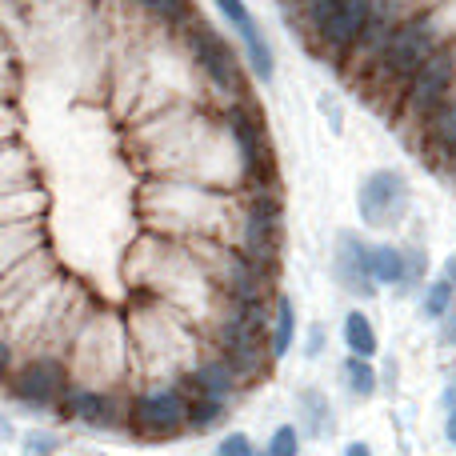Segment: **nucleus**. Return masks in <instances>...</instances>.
Wrapping results in <instances>:
<instances>
[{"instance_id": "obj_1", "label": "nucleus", "mask_w": 456, "mask_h": 456, "mask_svg": "<svg viewBox=\"0 0 456 456\" xmlns=\"http://www.w3.org/2000/svg\"><path fill=\"white\" fill-rule=\"evenodd\" d=\"M141 216L160 236H213L232 244L236 192H221L192 176H149L141 189Z\"/></svg>"}, {"instance_id": "obj_2", "label": "nucleus", "mask_w": 456, "mask_h": 456, "mask_svg": "<svg viewBox=\"0 0 456 456\" xmlns=\"http://www.w3.org/2000/svg\"><path fill=\"white\" fill-rule=\"evenodd\" d=\"M125 321H128V337H133V364L144 369L149 385L184 380L205 361L200 356V337L205 332L184 313H176L173 305H165V300L141 297L136 305H128Z\"/></svg>"}, {"instance_id": "obj_3", "label": "nucleus", "mask_w": 456, "mask_h": 456, "mask_svg": "<svg viewBox=\"0 0 456 456\" xmlns=\"http://www.w3.org/2000/svg\"><path fill=\"white\" fill-rule=\"evenodd\" d=\"M441 45H444V37L436 32L428 8L425 12H417L412 20L401 24V32H396L393 45L385 48V56L377 61V69L364 77V93H369L380 109H396L401 96H404V88L412 85V77L433 61V53Z\"/></svg>"}, {"instance_id": "obj_4", "label": "nucleus", "mask_w": 456, "mask_h": 456, "mask_svg": "<svg viewBox=\"0 0 456 456\" xmlns=\"http://www.w3.org/2000/svg\"><path fill=\"white\" fill-rule=\"evenodd\" d=\"M69 364H72L77 385H96V388L120 385L125 369L133 364V337H128L125 313L96 308L88 316V324L80 329L77 345H72Z\"/></svg>"}, {"instance_id": "obj_5", "label": "nucleus", "mask_w": 456, "mask_h": 456, "mask_svg": "<svg viewBox=\"0 0 456 456\" xmlns=\"http://www.w3.org/2000/svg\"><path fill=\"white\" fill-rule=\"evenodd\" d=\"M281 232H284L281 192L276 189L236 192V228H232L236 248L276 273V265H281Z\"/></svg>"}, {"instance_id": "obj_6", "label": "nucleus", "mask_w": 456, "mask_h": 456, "mask_svg": "<svg viewBox=\"0 0 456 456\" xmlns=\"http://www.w3.org/2000/svg\"><path fill=\"white\" fill-rule=\"evenodd\" d=\"M452 96H456V45L449 40V45L436 48L433 61L412 77V85L404 88L393 117L404 133H420V128L428 125V117H433L444 101H452Z\"/></svg>"}, {"instance_id": "obj_7", "label": "nucleus", "mask_w": 456, "mask_h": 456, "mask_svg": "<svg viewBox=\"0 0 456 456\" xmlns=\"http://www.w3.org/2000/svg\"><path fill=\"white\" fill-rule=\"evenodd\" d=\"M181 48H189L192 64H197L200 77H205V85L213 88L216 96H224V104L248 96V93H244V69H240V61H236L232 45H228V40L213 28V24H205L200 16H197V20H189L181 28Z\"/></svg>"}, {"instance_id": "obj_8", "label": "nucleus", "mask_w": 456, "mask_h": 456, "mask_svg": "<svg viewBox=\"0 0 456 456\" xmlns=\"http://www.w3.org/2000/svg\"><path fill=\"white\" fill-rule=\"evenodd\" d=\"M8 380V396L24 409H61L64 396L72 393L77 377H72L69 356H24L16 369L4 372Z\"/></svg>"}, {"instance_id": "obj_9", "label": "nucleus", "mask_w": 456, "mask_h": 456, "mask_svg": "<svg viewBox=\"0 0 456 456\" xmlns=\"http://www.w3.org/2000/svg\"><path fill=\"white\" fill-rule=\"evenodd\" d=\"M189 404L192 396L176 385H144L128 401V425L141 436H176L189 428Z\"/></svg>"}, {"instance_id": "obj_10", "label": "nucleus", "mask_w": 456, "mask_h": 456, "mask_svg": "<svg viewBox=\"0 0 456 456\" xmlns=\"http://www.w3.org/2000/svg\"><path fill=\"white\" fill-rule=\"evenodd\" d=\"M412 205V189L404 181V173L396 168H377L372 176H364L361 197H356V208H361V221L377 232H388L409 216Z\"/></svg>"}, {"instance_id": "obj_11", "label": "nucleus", "mask_w": 456, "mask_h": 456, "mask_svg": "<svg viewBox=\"0 0 456 456\" xmlns=\"http://www.w3.org/2000/svg\"><path fill=\"white\" fill-rule=\"evenodd\" d=\"M372 8H377V0H337L332 12H329V20L316 28L313 53H321L324 61H332V64L345 69V61L353 56V48L361 45L364 28H369Z\"/></svg>"}, {"instance_id": "obj_12", "label": "nucleus", "mask_w": 456, "mask_h": 456, "mask_svg": "<svg viewBox=\"0 0 456 456\" xmlns=\"http://www.w3.org/2000/svg\"><path fill=\"white\" fill-rule=\"evenodd\" d=\"M61 412H69L72 420L93 425V428H112V425H120V420L128 425V404H120L117 396H112V388H96V385H72Z\"/></svg>"}, {"instance_id": "obj_13", "label": "nucleus", "mask_w": 456, "mask_h": 456, "mask_svg": "<svg viewBox=\"0 0 456 456\" xmlns=\"http://www.w3.org/2000/svg\"><path fill=\"white\" fill-rule=\"evenodd\" d=\"M332 276L345 292H353L356 300H369L377 292V281L369 273V244L353 232L337 236V256H332Z\"/></svg>"}, {"instance_id": "obj_14", "label": "nucleus", "mask_w": 456, "mask_h": 456, "mask_svg": "<svg viewBox=\"0 0 456 456\" xmlns=\"http://www.w3.org/2000/svg\"><path fill=\"white\" fill-rule=\"evenodd\" d=\"M56 276H61V268H56V260H53V252H48V248H40V252H32V256L16 260L12 268H0V308L16 305V300H24V297H32L40 284L56 281Z\"/></svg>"}, {"instance_id": "obj_15", "label": "nucleus", "mask_w": 456, "mask_h": 456, "mask_svg": "<svg viewBox=\"0 0 456 456\" xmlns=\"http://www.w3.org/2000/svg\"><path fill=\"white\" fill-rule=\"evenodd\" d=\"M184 385L192 388V396H213V401H228V396L240 388V377H236L232 361L224 353H213L197 364V369L184 377Z\"/></svg>"}, {"instance_id": "obj_16", "label": "nucleus", "mask_w": 456, "mask_h": 456, "mask_svg": "<svg viewBox=\"0 0 456 456\" xmlns=\"http://www.w3.org/2000/svg\"><path fill=\"white\" fill-rule=\"evenodd\" d=\"M48 248V236L40 221H8L0 224V268H12L16 260Z\"/></svg>"}, {"instance_id": "obj_17", "label": "nucleus", "mask_w": 456, "mask_h": 456, "mask_svg": "<svg viewBox=\"0 0 456 456\" xmlns=\"http://www.w3.org/2000/svg\"><path fill=\"white\" fill-rule=\"evenodd\" d=\"M369 273L377 281V289H404L409 281V252L401 244H369Z\"/></svg>"}, {"instance_id": "obj_18", "label": "nucleus", "mask_w": 456, "mask_h": 456, "mask_svg": "<svg viewBox=\"0 0 456 456\" xmlns=\"http://www.w3.org/2000/svg\"><path fill=\"white\" fill-rule=\"evenodd\" d=\"M236 37H240V45H244L248 72L260 80V85H268V80L276 77V53H273V45H268L265 28H260L256 20H248V24H240V28H236Z\"/></svg>"}, {"instance_id": "obj_19", "label": "nucleus", "mask_w": 456, "mask_h": 456, "mask_svg": "<svg viewBox=\"0 0 456 456\" xmlns=\"http://www.w3.org/2000/svg\"><path fill=\"white\" fill-rule=\"evenodd\" d=\"M420 141H425V149L433 157H444L449 149H456V96L428 117V125L420 128Z\"/></svg>"}, {"instance_id": "obj_20", "label": "nucleus", "mask_w": 456, "mask_h": 456, "mask_svg": "<svg viewBox=\"0 0 456 456\" xmlns=\"http://www.w3.org/2000/svg\"><path fill=\"white\" fill-rule=\"evenodd\" d=\"M48 208V192L37 189V184H24V189H12L0 197V216L8 221H37L40 213Z\"/></svg>"}, {"instance_id": "obj_21", "label": "nucleus", "mask_w": 456, "mask_h": 456, "mask_svg": "<svg viewBox=\"0 0 456 456\" xmlns=\"http://www.w3.org/2000/svg\"><path fill=\"white\" fill-rule=\"evenodd\" d=\"M268 345H273V356H289V348L297 345V305L289 297L273 300V329H268Z\"/></svg>"}, {"instance_id": "obj_22", "label": "nucleus", "mask_w": 456, "mask_h": 456, "mask_svg": "<svg viewBox=\"0 0 456 456\" xmlns=\"http://www.w3.org/2000/svg\"><path fill=\"white\" fill-rule=\"evenodd\" d=\"M128 4H136L144 16H152L157 24H165L173 32H181L189 20H197V4L192 0H128Z\"/></svg>"}, {"instance_id": "obj_23", "label": "nucleus", "mask_w": 456, "mask_h": 456, "mask_svg": "<svg viewBox=\"0 0 456 456\" xmlns=\"http://www.w3.org/2000/svg\"><path fill=\"white\" fill-rule=\"evenodd\" d=\"M340 380H345V388L356 396V401H369L380 385L377 369H372V356H353V353H348L345 364H340Z\"/></svg>"}, {"instance_id": "obj_24", "label": "nucleus", "mask_w": 456, "mask_h": 456, "mask_svg": "<svg viewBox=\"0 0 456 456\" xmlns=\"http://www.w3.org/2000/svg\"><path fill=\"white\" fill-rule=\"evenodd\" d=\"M345 348L353 356H377V329H372V321L361 313V308H353V313L345 316Z\"/></svg>"}, {"instance_id": "obj_25", "label": "nucleus", "mask_w": 456, "mask_h": 456, "mask_svg": "<svg viewBox=\"0 0 456 456\" xmlns=\"http://www.w3.org/2000/svg\"><path fill=\"white\" fill-rule=\"evenodd\" d=\"M300 417H305L308 436H329L332 409H329V401H324L316 388H305V393H300Z\"/></svg>"}, {"instance_id": "obj_26", "label": "nucleus", "mask_w": 456, "mask_h": 456, "mask_svg": "<svg viewBox=\"0 0 456 456\" xmlns=\"http://www.w3.org/2000/svg\"><path fill=\"white\" fill-rule=\"evenodd\" d=\"M420 308H425L428 321H444V316L456 308V289L449 276H441V281H433L425 289V300H420Z\"/></svg>"}, {"instance_id": "obj_27", "label": "nucleus", "mask_w": 456, "mask_h": 456, "mask_svg": "<svg viewBox=\"0 0 456 456\" xmlns=\"http://www.w3.org/2000/svg\"><path fill=\"white\" fill-rule=\"evenodd\" d=\"M221 417H224V401H213V396H192L189 428H213Z\"/></svg>"}, {"instance_id": "obj_28", "label": "nucleus", "mask_w": 456, "mask_h": 456, "mask_svg": "<svg viewBox=\"0 0 456 456\" xmlns=\"http://www.w3.org/2000/svg\"><path fill=\"white\" fill-rule=\"evenodd\" d=\"M265 456H300V428L297 425H281L268 441V452Z\"/></svg>"}, {"instance_id": "obj_29", "label": "nucleus", "mask_w": 456, "mask_h": 456, "mask_svg": "<svg viewBox=\"0 0 456 456\" xmlns=\"http://www.w3.org/2000/svg\"><path fill=\"white\" fill-rule=\"evenodd\" d=\"M428 16H433L436 32L444 37V45L456 40V0H441V4H433V8H428Z\"/></svg>"}, {"instance_id": "obj_30", "label": "nucleus", "mask_w": 456, "mask_h": 456, "mask_svg": "<svg viewBox=\"0 0 456 456\" xmlns=\"http://www.w3.org/2000/svg\"><path fill=\"white\" fill-rule=\"evenodd\" d=\"M61 452V441L53 433H28L24 436V456H56Z\"/></svg>"}, {"instance_id": "obj_31", "label": "nucleus", "mask_w": 456, "mask_h": 456, "mask_svg": "<svg viewBox=\"0 0 456 456\" xmlns=\"http://www.w3.org/2000/svg\"><path fill=\"white\" fill-rule=\"evenodd\" d=\"M213 4H216V12L232 24V28H240V24L252 20V12H248V4H244V0H213Z\"/></svg>"}, {"instance_id": "obj_32", "label": "nucleus", "mask_w": 456, "mask_h": 456, "mask_svg": "<svg viewBox=\"0 0 456 456\" xmlns=\"http://www.w3.org/2000/svg\"><path fill=\"white\" fill-rule=\"evenodd\" d=\"M216 456H256V449H252V441L244 433H228L221 444H216Z\"/></svg>"}, {"instance_id": "obj_33", "label": "nucleus", "mask_w": 456, "mask_h": 456, "mask_svg": "<svg viewBox=\"0 0 456 456\" xmlns=\"http://www.w3.org/2000/svg\"><path fill=\"white\" fill-rule=\"evenodd\" d=\"M441 345L444 348H456V308L441 321Z\"/></svg>"}, {"instance_id": "obj_34", "label": "nucleus", "mask_w": 456, "mask_h": 456, "mask_svg": "<svg viewBox=\"0 0 456 456\" xmlns=\"http://www.w3.org/2000/svg\"><path fill=\"white\" fill-rule=\"evenodd\" d=\"M305 353H308V356H321V353H324V329H321V324H313V329H308Z\"/></svg>"}, {"instance_id": "obj_35", "label": "nucleus", "mask_w": 456, "mask_h": 456, "mask_svg": "<svg viewBox=\"0 0 456 456\" xmlns=\"http://www.w3.org/2000/svg\"><path fill=\"white\" fill-rule=\"evenodd\" d=\"M345 456H372V449H369L364 441H353V444L345 449Z\"/></svg>"}, {"instance_id": "obj_36", "label": "nucleus", "mask_w": 456, "mask_h": 456, "mask_svg": "<svg viewBox=\"0 0 456 456\" xmlns=\"http://www.w3.org/2000/svg\"><path fill=\"white\" fill-rule=\"evenodd\" d=\"M444 436H449V444L456 449V409L449 412V420H444Z\"/></svg>"}, {"instance_id": "obj_37", "label": "nucleus", "mask_w": 456, "mask_h": 456, "mask_svg": "<svg viewBox=\"0 0 456 456\" xmlns=\"http://www.w3.org/2000/svg\"><path fill=\"white\" fill-rule=\"evenodd\" d=\"M444 276H449V281H452V289H456V256L449 260V265H444Z\"/></svg>"}, {"instance_id": "obj_38", "label": "nucleus", "mask_w": 456, "mask_h": 456, "mask_svg": "<svg viewBox=\"0 0 456 456\" xmlns=\"http://www.w3.org/2000/svg\"><path fill=\"white\" fill-rule=\"evenodd\" d=\"M64 456H72V452H64Z\"/></svg>"}, {"instance_id": "obj_39", "label": "nucleus", "mask_w": 456, "mask_h": 456, "mask_svg": "<svg viewBox=\"0 0 456 456\" xmlns=\"http://www.w3.org/2000/svg\"><path fill=\"white\" fill-rule=\"evenodd\" d=\"M292 4H297V0H292Z\"/></svg>"}, {"instance_id": "obj_40", "label": "nucleus", "mask_w": 456, "mask_h": 456, "mask_svg": "<svg viewBox=\"0 0 456 456\" xmlns=\"http://www.w3.org/2000/svg\"><path fill=\"white\" fill-rule=\"evenodd\" d=\"M452 45H456V40H452Z\"/></svg>"}]
</instances>
